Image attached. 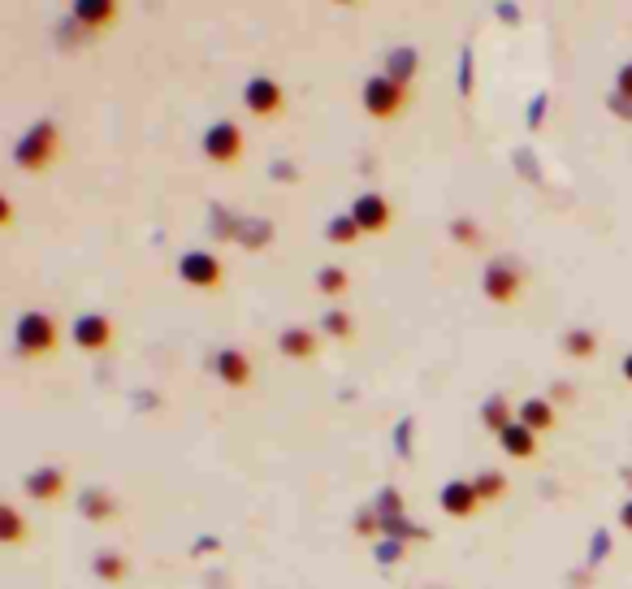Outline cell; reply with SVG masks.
I'll return each mask as SVG.
<instances>
[{
	"label": "cell",
	"instance_id": "6da1fadb",
	"mask_svg": "<svg viewBox=\"0 0 632 589\" xmlns=\"http://www.w3.org/2000/svg\"><path fill=\"white\" fill-rule=\"evenodd\" d=\"M57 148H61V135H57V122H35L26 135L13 143V165L18 169H48L52 161H57Z\"/></svg>",
	"mask_w": 632,
	"mask_h": 589
},
{
	"label": "cell",
	"instance_id": "7a4b0ae2",
	"mask_svg": "<svg viewBox=\"0 0 632 589\" xmlns=\"http://www.w3.org/2000/svg\"><path fill=\"white\" fill-rule=\"evenodd\" d=\"M481 295L490 299V304H498V308L516 304V299L524 295V269H520L511 256L490 260V265H485V273H481Z\"/></svg>",
	"mask_w": 632,
	"mask_h": 589
},
{
	"label": "cell",
	"instance_id": "3957f363",
	"mask_svg": "<svg viewBox=\"0 0 632 589\" xmlns=\"http://www.w3.org/2000/svg\"><path fill=\"white\" fill-rule=\"evenodd\" d=\"M13 343H18V356H48L57 347V321L48 312H22L13 325Z\"/></svg>",
	"mask_w": 632,
	"mask_h": 589
},
{
	"label": "cell",
	"instance_id": "277c9868",
	"mask_svg": "<svg viewBox=\"0 0 632 589\" xmlns=\"http://www.w3.org/2000/svg\"><path fill=\"white\" fill-rule=\"evenodd\" d=\"M364 113L368 117H377V122H386V117H394L407 104V96H412V91H407L403 83H394L390 74H373V78H364Z\"/></svg>",
	"mask_w": 632,
	"mask_h": 589
},
{
	"label": "cell",
	"instance_id": "5b68a950",
	"mask_svg": "<svg viewBox=\"0 0 632 589\" xmlns=\"http://www.w3.org/2000/svg\"><path fill=\"white\" fill-rule=\"evenodd\" d=\"M200 148H204V156L213 165H234L243 156V126H234L230 117H221V122H213L204 130Z\"/></svg>",
	"mask_w": 632,
	"mask_h": 589
},
{
	"label": "cell",
	"instance_id": "8992f818",
	"mask_svg": "<svg viewBox=\"0 0 632 589\" xmlns=\"http://www.w3.org/2000/svg\"><path fill=\"white\" fill-rule=\"evenodd\" d=\"M243 104L252 117H278L286 109V96H282V83L269 74H256L243 83Z\"/></svg>",
	"mask_w": 632,
	"mask_h": 589
},
{
	"label": "cell",
	"instance_id": "52a82bcc",
	"mask_svg": "<svg viewBox=\"0 0 632 589\" xmlns=\"http://www.w3.org/2000/svg\"><path fill=\"white\" fill-rule=\"evenodd\" d=\"M178 278L187 286H195V291H217L221 286V260L213 252H182Z\"/></svg>",
	"mask_w": 632,
	"mask_h": 589
},
{
	"label": "cell",
	"instance_id": "ba28073f",
	"mask_svg": "<svg viewBox=\"0 0 632 589\" xmlns=\"http://www.w3.org/2000/svg\"><path fill=\"white\" fill-rule=\"evenodd\" d=\"M351 217H355V226H360V234H386L394 213H390V204L381 191H364V195H355Z\"/></svg>",
	"mask_w": 632,
	"mask_h": 589
},
{
	"label": "cell",
	"instance_id": "9c48e42d",
	"mask_svg": "<svg viewBox=\"0 0 632 589\" xmlns=\"http://www.w3.org/2000/svg\"><path fill=\"white\" fill-rule=\"evenodd\" d=\"M70 338H74V347H83V351H104L113 343V321L104 317V312H83V317L70 325Z\"/></svg>",
	"mask_w": 632,
	"mask_h": 589
},
{
	"label": "cell",
	"instance_id": "30bf717a",
	"mask_svg": "<svg viewBox=\"0 0 632 589\" xmlns=\"http://www.w3.org/2000/svg\"><path fill=\"white\" fill-rule=\"evenodd\" d=\"M213 373L226 382L230 390H243V386H252V360L243 356L239 347H221L217 356H213Z\"/></svg>",
	"mask_w": 632,
	"mask_h": 589
},
{
	"label": "cell",
	"instance_id": "8fae6325",
	"mask_svg": "<svg viewBox=\"0 0 632 589\" xmlns=\"http://www.w3.org/2000/svg\"><path fill=\"white\" fill-rule=\"evenodd\" d=\"M438 503H442V512L455 516V520H468L481 507L477 486H472V481H446L442 494H438Z\"/></svg>",
	"mask_w": 632,
	"mask_h": 589
},
{
	"label": "cell",
	"instance_id": "7c38bea8",
	"mask_svg": "<svg viewBox=\"0 0 632 589\" xmlns=\"http://www.w3.org/2000/svg\"><path fill=\"white\" fill-rule=\"evenodd\" d=\"M117 22V5L113 0H78L70 9V26L78 31H104V26Z\"/></svg>",
	"mask_w": 632,
	"mask_h": 589
},
{
	"label": "cell",
	"instance_id": "4fadbf2b",
	"mask_svg": "<svg viewBox=\"0 0 632 589\" xmlns=\"http://www.w3.org/2000/svg\"><path fill=\"white\" fill-rule=\"evenodd\" d=\"M22 490L31 494L35 503H57L61 494H65V473H61V468H52V464L48 468H35V473L22 481Z\"/></svg>",
	"mask_w": 632,
	"mask_h": 589
},
{
	"label": "cell",
	"instance_id": "5bb4252c",
	"mask_svg": "<svg viewBox=\"0 0 632 589\" xmlns=\"http://www.w3.org/2000/svg\"><path fill=\"white\" fill-rule=\"evenodd\" d=\"M498 447H503L511 460H533V455H537V434L524 421H511L503 434H498Z\"/></svg>",
	"mask_w": 632,
	"mask_h": 589
},
{
	"label": "cell",
	"instance_id": "9a60e30c",
	"mask_svg": "<svg viewBox=\"0 0 632 589\" xmlns=\"http://www.w3.org/2000/svg\"><path fill=\"white\" fill-rule=\"evenodd\" d=\"M278 351L286 360H312L316 356V334L308 325H291V330L278 334Z\"/></svg>",
	"mask_w": 632,
	"mask_h": 589
},
{
	"label": "cell",
	"instance_id": "2e32d148",
	"mask_svg": "<svg viewBox=\"0 0 632 589\" xmlns=\"http://www.w3.org/2000/svg\"><path fill=\"white\" fill-rule=\"evenodd\" d=\"M78 512H83V520H113L117 516V503H113V494L109 490H100V486H87L83 494H78Z\"/></svg>",
	"mask_w": 632,
	"mask_h": 589
},
{
	"label": "cell",
	"instance_id": "e0dca14e",
	"mask_svg": "<svg viewBox=\"0 0 632 589\" xmlns=\"http://www.w3.org/2000/svg\"><path fill=\"white\" fill-rule=\"evenodd\" d=\"M420 70V52L416 48H394L390 57H386V70L381 74H390L394 83H403V87H412V78Z\"/></svg>",
	"mask_w": 632,
	"mask_h": 589
},
{
	"label": "cell",
	"instance_id": "ac0fdd59",
	"mask_svg": "<svg viewBox=\"0 0 632 589\" xmlns=\"http://www.w3.org/2000/svg\"><path fill=\"white\" fill-rule=\"evenodd\" d=\"M234 239H239V247H247V252H260V247H269V239H273V221L269 217H243Z\"/></svg>",
	"mask_w": 632,
	"mask_h": 589
},
{
	"label": "cell",
	"instance_id": "d6986e66",
	"mask_svg": "<svg viewBox=\"0 0 632 589\" xmlns=\"http://www.w3.org/2000/svg\"><path fill=\"white\" fill-rule=\"evenodd\" d=\"M520 421L533 429V434H546V429H555V403L550 399H524L520 403Z\"/></svg>",
	"mask_w": 632,
	"mask_h": 589
},
{
	"label": "cell",
	"instance_id": "ffe728a7",
	"mask_svg": "<svg viewBox=\"0 0 632 589\" xmlns=\"http://www.w3.org/2000/svg\"><path fill=\"white\" fill-rule=\"evenodd\" d=\"M0 542L5 546H22L26 542V520L13 503H0Z\"/></svg>",
	"mask_w": 632,
	"mask_h": 589
},
{
	"label": "cell",
	"instance_id": "44dd1931",
	"mask_svg": "<svg viewBox=\"0 0 632 589\" xmlns=\"http://www.w3.org/2000/svg\"><path fill=\"white\" fill-rule=\"evenodd\" d=\"M563 351H568L572 360H594V356H598V334L568 330V334H563Z\"/></svg>",
	"mask_w": 632,
	"mask_h": 589
},
{
	"label": "cell",
	"instance_id": "7402d4cb",
	"mask_svg": "<svg viewBox=\"0 0 632 589\" xmlns=\"http://www.w3.org/2000/svg\"><path fill=\"white\" fill-rule=\"evenodd\" d=\"M472 486H477V499H481V503H498V499L507 494V477L494 473V468H485V473L472 477Z\"/></svg>",
	"mask_w": 632,
	"mask_h": 589
},
{
	"label": "cell",
	"instance_id": "603a6c76",
	"mask_svg": "<svg viewBox=\"0 0 632 589\" xmlns=\"http://www.w3.org/2000/svg\"><path fill=\"white\" fill-rule=\"evenodd\" d=\"M481 425H485V429H494V434H503V429L511 425V403H507L503 395L485 399V408H481Z\"/></svg>",
	"mask_w": 632,
	"mask_h": 589
},
{
	"label": "cell",
	"instance_id": "cb8c5ba5",
	"mask_svg": "<svg viewBox=\"0 0 632 589\" xmlns=\"http://www.w3.org/2000/svg\"><path fill=\"white\" fill-rule=\"evenodd\" d=\"M325 239H329V243H355V239H360V226H355L351 213H338V217H329Z\"/></svg>",
	"mask_w": 632,
	"mask_h": 589
},
{
	"label": "cell",
	"instance_id": "d4e9b609",
	"mask_svg": "<svg viewBox=\"0 0 632 589\" xmlns=\"http://www.w3.org/2000/svg\"><path fill=\"white\" fill-rule=\"evenodd\" d=\"M316 286H321V295H329V299H338V295H347V286H351V278H347V269L329 265V269H321V273H316Z\"/></svg>",
	"mask_w": 632,
	"mask_h": 589
},
{
	"label": "cell",
	"instance_id": "484cf974",
	"mask_svg": "<svg viewBox=\"0 0 632 589\" xmlns=\"http://www.w3.org/2000/svg\"><path fill=\"white\" fill-rule=\"evenodd\" d=\"M91 568H96V577H104L109 585H117V581L126 577V559L113 555V551H100L96 559H91Z\"/></svg>",
	"mask_w": 632,
	"mask_h": 589
},
{
	"label": "cell",
	"instance_id": "4316f807",
	"mask_svg": "<svg viewBox=\"0 0 632 589\" xmlns=\"http://www.w3.org/2000/svg\"><path fill=\"white\" fill-rule=\"evenodd\" d=\"M321 334H329V338H351V334H355V321H351L342 308H329L325 317H321Z\"/></svg>",
	"mask_w": 632,
	"mask_h": 589
},
{
	"label": "cell",
	"instance_id": "83f0119b",
	"mask_svg": "<svg viewBox=\"0 0 632 589\" xmlns=\"http://www.w3.org/2000/svg\"><path fill=\"white\" fill-rule=\"evenodd\" d=\"M373 512H377V520H399V516H403V494L394 490V486H386V490L377 494V507H373Z\"/></svg>",
	"mask_w": 632,
	"mask_h": 589
},
{
	"label": "cell",
	"instance_id": "f1b7e54d",
	"mask_svg": "<svg viewBox=\"0 0 632 589\" xmlns=\"http://www.w3.org/2000/svg\"><path fill=\"white\" fill-rule=\"evenodd\" d=\"M451 239H455V243H464V247H477V243H481V234H477V221H472V217H459V221H451Z\"/></svg>",
	"mask_w": 632,
	"mask_h": 589
},
{
	"label": "cell",
	"instance_id": "f546056e",
	"mask_svg": "<svg viewBox=\"0 0 632 589\" xmlns=\"http://www.w3.org/2000/svg\"><path fill=\"white\" fill-rule=\"evenodd\" d=\"M607 109H611L615 117H624V122H632V100H628V96H620V91H611Z\"/></svg>",
	"mask_w": 632,
	"mask_h": 589
},
{
	"label": "cell",
	"instance_id": "4dcf8cb0",
	"mask_svg": "<svg viewBox=\"0 0 632 589\" xmlns=\"http://www.w3.org/2000/svg\"><path fill=\"white\" fill-rule=\"evenodd\" d=\"M459 96H472V52H464L459 61Z\"/></svg>",
	"mask_w": 632,
	"mask_h": 589
},
{
	"label": "cell",
	"instance_id": "1f68e13d",
	"mask_svg": "<svg viewBox=\"0 0 632 589\" xmlns=\"http://www.w3.org/2000/svg\"><path fill=\"white\" fill-rule=\"evenodd\" d=\"M403 555V542H394V538H381V546H377V559L381 564H394V559Z\"/></svg>",
	"mask_w": 632,
	"mask_h": 589
},
{
	"label": "cell",
	"instance_id": "d6a6232c",
	"mask_svg": "<svg viewBox=\"0 0 632 589\" xmlns=\"http://www.w3.org/2000/svg\"><path fill=\"white\" fill-rule=\"evenodd\" d=\"M615 91H620V96H628V100H632V61H624L620 70H615Z\"/></svg>",
	"mask_w": 632,
	"mask_h": 589
},
{
	"label": "cell",
	"instance_id": "836d02e7",
	"mask_svg": "<svg viewBox=\"0 0 632 589\" xmlns=\"http://www.w3.org/2000/svg\"><path fill=\"white\" fill-rule=\"evenodd\" d=\"M269 174H273V178H282V182H295V178H299V174H295V165H273Z\"/></svg>",
	"mask_w": 632,
	"mask_h": 589
},
{
	"label": "cell",
	"instance_id": "e575fe53",
	"mask_svg": "<svg viewBox=\"0 0 632 589\" xmlns=\"http://www.w3.org/2000/svg\"><path fill=\"white\" fill-rule=\"evenodd\" d=\"M0 226H13V204H9V195H5V200H0Z\"/></svg>",
	"mask_w": 632,
	"mask_h": 589
},
{
	"label": "cell",
	"instance_id": "d590c367",
	"mask_svg": "<svg viewBox=\"0 0 632 589\" xmlns=\"http://www.w3.org/2000/svg\"><path fill=\"white\" fill-rule=\"evenodd\" d=\"M620 525H624V529L632 533V499H628V503L620 507Z\"/></svg>",
	"mask_w": 632,
	"mask_h": 589
},
{
	"label": "cell",
	"instance_id": "8d00e7d4",
	"mask_svg": "<svg viewBox=\"0 0 632 589\" xmlns=\"http://www.w3.org/2000/svg\"><path fill=\"white\" fill-rule=\"evenodd\" d=\"M620 369H624V382H632V351L624 356V364H620Z\"/></svg>",
	"mask_w": 632,
	"mask_h": 589
}]
</instances>
